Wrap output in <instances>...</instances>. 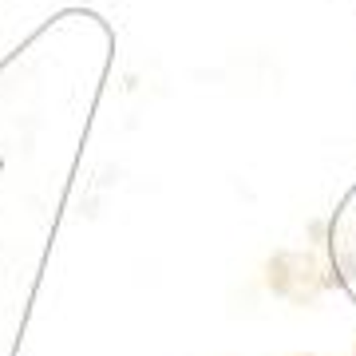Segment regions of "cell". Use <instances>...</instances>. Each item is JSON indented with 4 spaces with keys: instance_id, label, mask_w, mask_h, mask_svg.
I'll return each instance as SVG.
<instances>
[]
</instances>
